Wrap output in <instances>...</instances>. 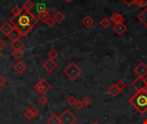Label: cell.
Instances as JSON below:
<instances>
[{
  "label": "cell",
  "mask_w": 147,
  "mask_h": 124,
  "mask_svg": "<svg viewBox=\"0 0 147 124\" xmlns=\"http://www.w3.org/2000/svg\"><path fill=\"white\" fill-rule=\"evenodd\" d=\"M58 56H59V54H58V52H57L55 49H51V50L48 52V58H49L50 60H54Z\"/></svg>",
  "instance_id": "d4e9b609"
},
{
  "label": "cell",
  "mask_w": 147,
  "mask_h": 124,
  "mask_svg": "<svg viewBox=\"0 0 147 124\" xmlns=\"http://www.w3.org/2000/svg\"><path fill=\"white\" fill-rule=\"evenodd\" d=\"M127 6H128V7H130V6H132L133 4H134V3H136V1L137 0H121Z\"/></svg>",
  "instance_id": "836d02e7"
},
{
  "label": "cell",
  "mask_w": 147,
  "mask_h": 124,
  "mask_svg": "<svg viewBox=\"0 0 147 124\" xmlns=\"http://www.w3.org/2000/svg\"><path fill=\"white\" fill-rule=\"evenodd\" d=\"M57 67V64L54 60H47L44 63H43V68L47 72V73H53L55 68Z\"/></svg>",
  "instance_id": "ba28073f"
},
{
  "label": "cell",
  "mask_w": 147,
  "mask_h": 124,
  "mask_svg": "<svg viewBox=\"0 0 147 124\" xmlns=\"http://www.w3.org/2000/svg\"><path fill=\"white\" fill-rule=\"evenodd\" d=\"M113 30L119 35H122L127 30V27L126 24L124 23H120V24H115L113 27Z\"/></svg>",
  "instance_id": "30bf717a"
},
{
  "label": "cell",
  "mask_w": 147,
  "mask_h": 124,
  "mask_svg": "<svg viewBox=\"0 0 147 124\" xmlns=\"http://www.w3.org/2000/svg\"><path fill=\"white\" fill-rule=\"evenodd\" d=\"M53 19L55 20V22L57 23H61L65 19V16L63 14V12L61 11H57L54 16H53Z\"/></svg>",
  "instance_id": "d6986e66"
},
{
  "label": "cell",
  "mask_w": 147,
  "mask_h": 124,
  "mask_svg": "<svg viewBox=\"0 0 147 124\" xmlns=\"http://www.w3.org/2000/svg\"><path fill=\"white\" fill-rule=\"evenodd\" d=\"M46 23H47V25L48 27L52 28V27H53V26H54V24L56 23V22H55V20L53 19V17L50 16V17L47 19V21L46 22Z\"/></svg>",
  "instance_id": "f546056e"
},
{
  "label": "cell",
  "mask_w": 147,
  "mask_h": 124,
  "mask_svg": "<svg viewBox=\"0 0 147 124\" xmlns=\"http://www.w3.org/2000/svg\"><path fill=\"white\" fill-rule=\"evenodd\" d=\"M138 7H143L147 5V0H137L135 3Z\"/></svg>",
  "instance_id": "d6a6232c"
},
{
  "label": "cell",
  "mask_w": 147,
  "mask_h": 124,
  "mask_svg": "<svg viewBox=\"0 0 147 124\" xmlns=\"http://www.w3.org/2000/svg\"><path fill=\"white\" fill-rule=\"evenodd\" d=\"M100 26L102 28H108L109 26H110V24H111V21L109 19V18H107V17H104L103 19H102V21L100 22Z\"/></svg>",
  "instance_id": "603a6c76"
},
{
  "label": "cell",
  "mask_w": 147,
  "mask_h": 124,
  "mask_svg": "<svg viewBox=\"0 0 147 124\" xmlns=\"http://www.w3.org/2000/svg\"><path fill=\"white\" fill-rule=\"evenodd\" d=\"M12 55H13V57L16 59V60H21L22 57H23V55H24V52L22 50V49H18V50H14V52H13V54H12Z\"/></svg>",
  "instance_id": "cb8c5ba5"
},
{
  "label": "cell",
  "mask_w": 147,
  "mask_h": 124,
  "mask_svg": "<svg viewBox=\"0 0 147 124\" xmlns=\"http://www.w3.org/2000/svg\"><path fill=\"white\" fill-rule=\"evenodd\" d=\"M1 91H2V89H1V86H0V93H1Z\"/></svg>",
  "instance_id": "7bdbcfd3"
},
{
  "label": "cell",
  "mask_w": 147,
  "mask_h": 124,
  "mask_svg": "<svg viewBox=\"0 0 147 124\" xmlns=\"http://www.w3.org/2000/svg\"><path fill=\"white\" fill-rule=\"evenodd\" d=\"M115 85H116V87H117L118 89H120L121 91H122L123 89H125V88H126V83H125L123 80H121V79L118 80Z\"/></svg>",
  "instance_id": "484cf974"
},
{
  "label": "cell",
  "mask_w": 147,
  "mask_h": 124,
  "mask_svg": "<svg viewBox=\"0 0 147 124\" xmlns=\"http://www.w3.org/2000/svg\"><path fill=\"white\" fill-rule=\"evenodd\" d=\"M82 101H83L84 106H90L91 104H92V100H91L89 97H85L84 98L82 99Z\"/></svg>",
  "instance_id": "1f68e13d"
},
{
  "label": "cell",
  "mask_w": 147,
  "mask_h": 124,
  "mask_svg": "<svg viewBox=\"0 0 147 124\" xmlns=\"http://www.w3.org/2000/svg\"><path fill=\"white\" fill-rule=\"evenodd\" d=\"M110 21L113 22L115 24L124 23V22H125V17H124L121 14H120V13H118V12H115V13H114V14L111 16Z\"/></svg>",
  "instance_id": "8fae6325"
},
{
  "label": "cell",
  "mask_w": 147,
  "mask_h": 124,
  "mask_svg": "<svg viewBox=\"0 0 147 124\" xmlns=\"http://www.w3.org/2000/svg\"><path fill=\"white\" fill-rule=\"evenodd\" d=\"M5 46H6L5 41H4L3 39H0V50H1V49H3Z\"/></svg>",
  "instance_id": "8d00e7d4"
},
{
  "label": "cell",
  "mask_w": 147,
  "mask_h": 124,
  "mask_svg": "<svg viewBox=\"0 0 147 124\" xmlns=\"http://www.w3.org/2000/svg\"><path fill=\"white\" fill-rule=\"evenodd\" d=\"M76 101H77V99H76V98L73 97V96H71V97H69V98L66 99V102H67V104H68L70 106H74L75 104H76Z\"/></svg>",
  "instance_id": "4316f807"
},
{
  "label": "cell",
  "mask_w": 147,
  "mask_h": 124,
  "mask_svg": "<svg viewBox=\"0 0 147 124\" xmlns=\"http://www.w3.org/2000/svg\"><path fill=\"white\" fill-rule=\"evenodd\" d=\"M34 4L31 0H26L22 5V9L24 11H30L34 8Z\"/></svg>",
  "instance_id": "ffe728a7"
},
{
  "label": "cell",
  "mask_w": 147,
  "mask_h": 124,
  "mask_svg": "<svg viewBox=\"0 0 147 124\" xmlns=\"http://www.w3.org/2000/svg\"><path fill=\"white\" fill-rule=\"evenodd\" d=\"M59 119L61 124H74L77 121V117L69 110H65L59 117Z\"/></svg>",
  "instance_id": "277c9868"
},
{
  "label": "cell",
  "mask_w": 147,
  "mask_h": 124,
  "mask_svg": "<svg viewBox=\"0 0 147 124\" xmlns=\"http://www.w3.org/2000/svg\"><path fill=\"white\" fill-rule=\"evenodd\" d=\"M23 46H24V44H23V42H22L20 39H18V40H16V41H12V42H11V44H10L11 48H13L14 50L22 49V48L23 47Z\"/></svg>",
  "instance_id": "ac0fdd59"
},
{
  "label": "cell",
  "mask_w": 147,
  "mask_h": 124,
  "mask_svg": "<svg viewBox=\"0 0 147 124\" xmlns=\"http://www.w3.org/2000/svg\"><path fill=\"white\" fill-rule=\"evenodd\" d=\"M2 55H3V54H2V52L0 51V59H1V57H2Z\"/></svg>",
  "instance_id": "60d3db41"
},
{
  "label": "cell",
  "mask_w": 147,
  "mask_h": 124,
  "mask_svg": "<svg viewBox=\"0 0 147 124\" xmlns=\"http://www.w3.org/2000/svg\"><path fill=\"white\" fill-rule=\"evenodd\" d=\"M38 102L41 105H45V104H47V98H46L45 95H41V97H40V98L38 99Z\"/></svg>",
  "instance_id": "4dcf8cb0"
},
{
  "label": "cell",
  "mask_w": 147,
  "mask_h": 124,
  "mask_svg": "<svg viewBox=\"0 0 147 124\" xmlns=\"http://www.w3.org/2000/svg\"><path fill=\"white\" fill-rule=\"evenodd\" d=\"M146 91H147V86H146Z\"/></svg>",
  "instance_id": "ee69618b"
},
{
  "label": "cell",
  "mask_w": 147,
  "mask_h": 124,
  "mask_svg": "<svg viewBox=\"0 0 147 124\" xmlns=\"http://www.w3.org/2000/svg\"><path fill=\"white\" fill-rule=\"evenodd\" d=\"M143 79H144V81H145V83H146V85L147 86V76H146L145 78H143Z\"/></svg>",
  "instance_id": "74e56055"
},
{
  "label": "cell",
  "mask_w": 147,
  "mask_h": 124,
  "mask_svg": "<svg viewBox=\"0 0 147 124\" xmlns=\"http://www.w3.org/2000/svg\"><path fill=\"white\" fill-rule=\"evenodd\" d=\"M13 28H14V25H12L9 22H5L1 25L0 31L3 34V35L8 36V35L13 30Z\"/></svg>",
  "instance_id": "9c48e42d"
},
{
  "label": "cell",
  "mask_w": 147,
  "mask_h": 124,
  "mask_svg": "<svg viewBox=\"0 0 147 124\" xmlns=\"http://www.w3.org/2000/svg\"><path fill=\"white\" fill-rule=\"evenodd\" d=\"M138 19L147 28V7L138 16Z\"/></svg>",
  "instance_id": "e0dca14e"
},
{
  "label": "cell",
  "mask_w": 147,
  "mask_h": 124,
  "mask_svg": "<svg viewBox=\"0 0 147 124\" xmlns=\"http://www.w3.org/2000/svg\"><path fill=\"white\" fill-rule=\"evenodd\" d=\"M144 124H147V119H146V120L144 121Z\"/></svg>",
  "instance_id": "ab89813d"
},
{
  "label": "cell",
  "mask_w": 147,
  "mask_h": 124,
  "mask_svg": "<svg viewBox=\"0 0 147 124\" xmlns=\"http://www.w3.org/2000/svg\"><path fill=\"white\" fill-rule=\"evenodd\" d=\"M108 93L111 96V97H113V98H115V97H117L120 93H121V90L120 89H118L117 87H116V85H111L109 89H108Z\"/></svg>",
  "instance_id": "5bb4252c"
},
{
  "label": "cell",
  "mask_w": 147,
  "mask_h": 124,
  "mask_svg": "<svg viewBox=\"0 0 147 124\" xmlns=\"http://www.w3.org/2000/svg\"><path fill=\"white\" fill-rule=\"evenodd\" d=\"M20 36H21V35H20V33L18 32V30L14 27V28H13V30L8 35V38L10 40V41H16V40H18L19 38H20Z\"/></svg>",
  "instance_id": "9a60e30c"
},
{
  "label": "cell",
  "mask_w": 147,
  "mask_h": 124,
  "mask_svg": "<svg viewBox=\"0 0 147 124\" xmlns=\"http://www.w3.org/2000/svg\"><path fill=\"white\" fill-rule=\"evenodd\" d=\"M14 69H15V71H16L17 73L22 74V73L25 72V70L27 69V67H26V66L24 65L23 62L19 61V62H17V63L14 66Z\"/></svg>",
  "instance_id": "2e32d148"
},
{
  "label": "cell",
  "mask_w": 147,
  "mask_h": 124,
  "mask_svg": "<svg viewBox=\"0 0 147 124\" xmlns=\"http://www.w3.org/2000/svg\"><path fill=\"white\" fill-rule=\"evenodd\" d=\"M92 124H99V123H98L97 122H94V123H92Z\"/></svg>",
  "instance_id": "b9f144b4"
},
{
  "label": "cell",
  "mask_w": 147,
  "mask_h": 124,
  "mask_svg": "<svg viewBox=\"0 0 147 124\" xmlns=\"http://www.w3.org/2000/svg\"><path fill=\"white\" fill-rule=\"evenodd\" d=\"M50 13L48 12V10H47L46 9H42L39 12H37V17L40 21H41L42 22H46L47 21V19L50 17Z\"/></svg>",
  "instance_id": "7c38bea8"
},
{
  "label": "cell",
  "mask_w": 147,
  "mask_h": 124,
  "mask_svg": "<svg viewBox=\"0 0 147 124\" xmlns=\"http://www.w3.org/2000/svg\"><path fill=\"white\" fill-rule=\"evenodd\" d=\"M94 20L90 16H86L83 18V20L81 21L82 25L86 28H90V27H92L94 25Z\"/></svg>",
  "instance_id": "4fadbf2b"
},
{
  "label": "cell",
  "mask_w": 147,
  "mask_h": 124,
  "mask_svg": "<svg viewBox=\"0 0 147 124\" xmlns=\"http://www.w3.org/2000/svg\"><path fill=\"white\" fill-rule=\"evenodd\" d=\"M24 117H25L27 119H28V120H31L32 118H34L33 116H32V114H31V112H30V110H29V109L27 110L24 112Z\"/></svg>",
  "instance_id": "e575fe53"
},
{
  "label": "cell",
  "mask_w": 147,
  "mask_h": 124,
  "mask_svg": "<svg viewBox=\"0 0 147 124\" xmlns=\"http://www.w3.org/2000/svg\"><path fill=\"white\" fill-rule=\"evenodd\" d=\"M7 83V80L3 78V77H0V86L4 85Z\"/></svg>",
  "instance_id": "d590c367"
},
{
  "label": "cell",
  "mask_w": 147,
  "mask_h": 124,
  "mask_svg": "<svg viewBox=\"0 0 147 124\" xmlns=\"http://www.w3.org/2000/svg\"><path fill=\"white\" fill-rule=\"evenodd\" d=\"M65 1L66 3H71V2H72L73 0H65Z\"/></svg>",
  "instance_id": "f35d334b"
},
{
  "label": "cell",
  "mask_w": 147,
  "mask_h": 124,
  "mask_svg": "<svg viewBox=\"0 0 147 124\" xmlns=\"http://www.w3.org/2000/svg\"><path fill=\"white\" fill-rule=\"evenodd\" d=\"M47 124H61L60 121L59 119V117L55 114H53L48 119H47Z\"/></svg>",
  "instance_id": "44dd1931"
},
{
  "label": "cell",
  "mask_w": 147,
  "mask_h": 124,
  "mask_svg": "<svg viewBox=\"0 0 147 124\" xmlns=\"http://www.w3.org/2000/svg\"><path fill=\"white\" fill-rule=\"evenodd\" d=\"M131 85H132V87H133L135 91H141V90H144V89H146V83H145L143 78H140V77H138L137 79H135L132 82Z\"/></svg>",
  "instance_id": "52a82bcc"
},
{
  "label": "cell",
  "mask_w": 147,
  "mask_h": 124,
  "mask_svg": "<svg viewBox=\"0 0 147 124\" xmlns=\"http://www.w3.org/2000/svg\"><path fill=\"white\" fill-rule=\"evenodd\" d=\"M74 124H79V123H75Z\"/></svg>",
  "instance_id": "f6af8a7d"
},
{
  "label": "cell",
  "mask_w": 147,
  "mask_h": 124,
  "mask_svg": "<svg viewBox=\"0 0 147 124\" xmlns=\"http://www.w3.org/2000/svg\"><path fill=\"white\" fill-rule=\"evenodd\" d=\"M22 8H20L19 6L16 5L11 9V14L13 15V17H17L20 15H22Z\"/></svg>",
  "instance_id": "7402d4cb"
},
{
  "label": "cell",
  "mask_w": 147,
  "mask_h": 124,
  "mask_svg": "<svg viewBox=\"0 0 147 124\" xmlns=\"http://www.w3.org/2000/svg\"><path fill=\"white\" fill-rule=\"evenodd\" d=\"M134 73L140 77V78H145L146 76H147V65L143 62V61H140L134 69Z\"/></svg>",
  "instance_id": "8992f818"
},
{
  "label": "cell",
  "mask_w": 147,
  "mask_h": 124,
  "mask_svg": "<svg viewBox=\"0 0 147 124\" xmlns=\"http://www.w3.org/2000/svg\"><path fill=\"white\" fill-rule=\"evenodd\" d=\"M129 103L139 113L144 115L147 112V91L146 89L137 91L130 99Z\"/></svg>",
  "instance_id": "7a4b0ae2"
},
{
  "label": "cell",
  "mask_w": 147,
  "mask_h": 124,
  "mask_svg": "<svg viewBox=\"0 0 147 124\" xmlns=\"http://www.w3.org/2000/svg\"><path fill=\"white\" fill-rule=\"evenodd\" d=\"M29 110H30V112H31L33 117H36L37 116H39L40 110H39V109H37L36 107H32V108H30Z\"/></svg>",
  "instance_id": "f1b7e54d"
},
{
  "label": "cell",
  "mask_w": 147,
  "mask_h": 124,
  "mask_svg": "<svg viewBox=\"0 0 147 124\" xmlns=\"http://www.w3.org/2000/svg\"><path fill=\"white\" fill-rule=\"evenodd\" d=\"M63 73L71 81L77 80V79L82 74V69L80 66H78L76 63L71 62L70 63L64 70Z\"/></svg>",
  "instance_id": "3957f363"
},
{
  "label": "cell",
  "mask_w": 147,
  "mask_h": 124,
  "mask_svg": "<svg viewBox=\"0 0 147 124\" xmlns=\"http://www.w3.org/2000/svg\"><path fill=\"white\" fill-rule=\"evenodd\" d=\"M75 108L77 109V110H82L83 108H84V103H83V101L82 100H80V99H77V101H76V104H75Z\"/></svg>",
  "instance_id": "83f0119b"
},
{
  "label": "cell",
  "mask_w": 147,
  "mask_h": 124,
  "mask_svg": "<svg viewBox=\"0 0 147 124\" xmlns=\"http://www.w3.org/2000/svg\"><path fill=\"white\" fill-rule=\"evenodd\" d=\"M11 22L14 23V27L18 30L21 36H25L37 24L38 20L30 11H24L19 16L13 17Z\"/></svg>",
  "instance_id": "6da1fadb"
},
{
  "label": "cell",
  "mask_w": 147,
  "mask_h": 124,
  "mask_svg": "<svg viewBox=\"0 0 147 124\" xmlns=\"http://www.w3.org/2000/svg\"><path fill=\"white\" fill-rule=\"evenodd\" d=\"M51 87H52L51 85L44 79H41L40 80H39L34 86V90L41 95H45L51 89Z\"/></svg>",
  "instance_id": "5b68a950"
}]
</instances>
